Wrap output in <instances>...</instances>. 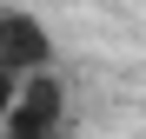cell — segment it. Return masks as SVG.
Here are the masks:
<instances>
[{
  "instance_id": "1",
  "label": "cell",
  "mask_w": 146,
  "mask_h": 139,
  "mask_svg": "<svg viewBox=\"0 0 146 139\" xmlns=\"http://www.w3.org/2000/svg\"><path fill=\"white\" fill-rule=\"evenodd\" d=\"M0 132H7V139H60V132H66V86H60L53 73L20 80L7 119H0Z\"/></svg>"
},
{
  "instance_id": "2",
  "label": "cell",
  "mask_w": 146,
  "mask_h": 139,
  "mask_svg": "<svg viewBox=\"0 0 146 139\" xmlns=\"http://www.w3.org/2000/svg\"><path fill=\"white\" fill-rule=\"evenodd\" d=\"M0 73H13V80L53 73V33L20 7H0Z\"/></svg>"
},
{
  "instance_id": "3",
  "label": "cell",
  "mask_w": 146,
  "mask_h": 139,
  "mask_svg": "<svg viewBox=\"0 0 146 139\" xmlns=\"http://www.w3.org/2000/svg\"><path fill=\"white\" fill-rule=\"evenodd\" d=\"M13 93H20V80H13V73H0V119H7V106H13Z\"/></svg>"
}]
</instances>
